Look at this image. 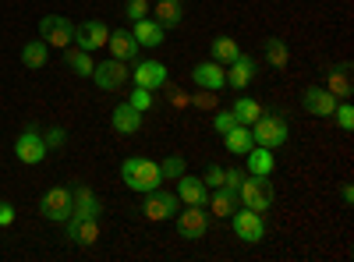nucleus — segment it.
I'll return each mask as SVG.
<instances>
[{"instance_id": "38", "label": "nucleus", "mask_w": 354, "mask_h": 262, "mask_svg": "<svg viewBox=\"0 0 354 262\" xmlns=\"http://www.w3.org/2000/svg\"><path fill=\"white\" fill-rule=\"evenodd\" d=\"M43 142H46V149H57V145L68 142V131L64 128H50V131H43Z\"/></svg>"}, {"instance_id": "39", "label": "nucleus", "mask_w": 354, "mask_h": 262, "mask_svg": "<svg viewBox=\"0 0 354 262\" xmlns=\"http://www.w3.org/2000/svg\"><path fill=\"white\" fill-rule=\"evenodd\" d=\"M223 174H227V170L213 163L209 170H205V174H202V181H205V188H220V185H223Z\"/></svg>"}, {"instance_id": "31", "label": "nucleus", "mask_w": 354, "mask_h": 262, "mask_svg": "<svg viewBox=\"0 0 354 262\" xmlns=\"http://www.w3.org/2000/svg\"><path fill=\"white\" fill-rule=\"evenodd\" d=\"M287 61H290V50H287V43L283 39H266V64H270V68H287Z\"/></svg>"}, {"instance_id": "14", "label": "nucleus", "mask_w": 354, "mask_h": 262, "mask_svg": "<svg viewBox=\"0 0 354 262\" xmlns=\"http://www.w3.org/2000/svg\"><path fill=\"white\" fill-rule=\"evenodd\" d=\"M106 39H110V28L103 25V21H96V18H88V21H82V25H75V43L82 46V50H103L106 46Z\"/></svg>"}, {"instance_id": "24", "label": "nucleus", "mask_w": 354, "mask_h": 262, "mask_svg": "<svg viewBox=\"0 0 354 262\" xmlns=\"http://www.w3.org/2000/svg\"><path fill=\"white\" fill-rule=\"evenodd\" d=\"M223 138V149L230 153V156H245L252 145H255V138H252V128L248 124H234L227 135H220Z\"/></svg>"}, {"instance_id": "9", "label": "nucleus", "mask_w": 354, "mask_h": 262, "mask_svg": "<svg viewBox=\"0 0 354 262\" xmlns=\"http://www.w3.org/2000/svg\"><path fill=\"white\" fill-rule=\"evenodd\" d=\"M177 209H181V198H177V191H163V188L149 191V195H145V202H142L145 220H174Z\"/></svg>"}, {"instance_id": "8", "label": "nucleus", "mask_w": 354, "mask_h": 262, "mask_svg": "<svg viewBox=\"0 0 354 262\" xmlns=\"http://www.w3.org/2000/svg\"><path fill=\"white\" fill-rule=\"evenodd\" d=\"M39 36H43L46 46H61V50H68V46L75 43V21L64 18V15H46V18L39 21Z\"/></svg>"}, {"instance_id": "18", "label": "nucleus", "mask_w": 354, "mask_h": 262, "mask_svg": "<svg viewBox=\"0 0 354 262\" xmlns=\"http://www.w3.org/2000/svg\"><path fill=\"white\" fill-rule=\"evenodd\" d=\"M64 223H68V234H64V238H68L71 245H85V248H88V245H96V241L103 238L100 220H75V216H68Z\"/></svg>"}, {"instance_id": "41", "label": "nucleus", "mask_w": 354, "mask_h": 262, "mask_svg": "<svg viewBox=\"0 0 354 262\" xmlns=\"http://www.w3.org/2000/svg\"><path fill=\"white\" fill-rule=\"evenodd\" d=\"M340 202H344L347 209L354 206V188H351V185H344V188H340Z\"/></svg>"}, {"instance_id": "3", "label": "nucleus", "mask_w": 354, "mask_h": 262, "mask_svg": "<svg viewBox=\"0 0 354 262\" xmlns=\"http://www.w3.org/2000/svg\"><path fill=\"white\" fill-rule=\"evenodd\" d=\"M287 135H290V128H287V121L280 118V113H259V121L252 124L255 145H266V149H273V153L287 142Z\"/></svg>"}, {"instance_id": "1", "label": "nucleus", "mask_w": 354, "mask_h": 262, "mask_svg": "<svg viewBox=\"0 0 354 262\" xmlns=\"http://www.w3.org/2000/svg\"><path fill=\"white\" fill-rule=\"evenodd\" d=\"M121 181L138 191V195H149L156 188H163V174H160V163L156 160H145V156H128L121 163Z\"/></svg>"}, {"instance_id": "26", "label": "nucleus", "mask_w": 354, "mask_h": 262, "mask_svg": "<svg viewBox=\"0 0 354 262\" xmlns=\"http://www.w3.org/2000/svg\"><path fill=\"white\" fill-rule=\"evenodd\" d=\"M163 28H177L185 21V0H156V8H149Z\"/></svg>"}, {"instance_id": "40", "label": "nucleus", "mask_w": 354, "mask_h": 262, "mask_svg": "<svg viewBox=\"0 0 354 262\" xmlns=\"http://www.w3.org/2000/svg\"><path fill=\"white\" fill-rule=\"evenodd\" d=\"M15 223V206L11 202H0V227H11Z\"/></svg>"}, {"instance_id": "37", "label": "nucleus", "mask_w": 354, "mask_h": 262, "mask_svg": "<svg viewBox=\"0 0 354 262\" xmlns=\"http://www.w3.org/2000/svg\"><path fill=\"white\" fill-rule=\"evenodd\" d=\"M245 178H248V170H238V167H230V170L223 174V188H234V191H238Z\"/></svg>"}, {"instance_id": "21", "label": "nucleus", "mask_w": 354, "mask_h": 262, "mask_svg": "<svg viewBox=\"0 0 354 262\" xmlns=\"http://www.w3.org/2000/svg\"><path fill=\"white\" fill-rule=\"evenodd\" d=\"M241 206V198H238V191H234V188H209V198H205V209H213V216H230L234 209H238Z\"/></svg>"}, {"instance_id": "10", "label": "nucleus", "mask_w": 354, "mask_h": 262, "mask_svg": "<svg viewBox=\"0 0 354 262\" xmlns=\"http://www.w3.org/2000/svg\"><path fill=\"white\" fill-rule=\"evenodd\" d=\"M39 213H43L50 223H64V220L71 216V188H64V185L50 188V191L39 198Z\"/></svg>"}, {"instance_id": "6", "label": "nucleus", "mask_w": 354, "mask_h": 262, "mask_svg": "<svg viewBox=\"0 0 354 262\" xmlns=\"http://www.w3.org/2000/svg\"><path fill=\"white\" fill-rule=\"evenodd\" d=\"M88 78H93L103 93H117V89H124V85H128L131 68L124 61H117V57H106V61H100L93 68V75H88Z\"/></svg>"}, {"instance_id": "2", "label": "nucleus", "mask_w": 354, "mask_h": 262, "mask_svg": "<svg viewBox=\"0 0 354 262\" xmlns=\"http://www.w3.org/2000/svg\"><path fill=\"white\" fill-rule=\"evenodd\" d=\"M238 198H241L245 209H255V213L266 216L273 209V202H277V191H273L270 178H255V174H248V178L241 181V188H238Z\"/></svg>"}, {"instance_id": "16", "label": "nucleus", "mask_w": 354, "mask_h": 262, "mask_svg": "<svg viewBox=\"0 0 354 262\" xmlns=\"http://www.w3.org/2000/svg\"><path fill=\"white\" fill-rule=\"evenodd\" d=\"M177 198H181V206H205V198H209V188H205L202 178H195V174H181L177 178Z\"/></svg>"}, {"instance_id": "13", "label": "nucleus", "mask_w": 354, "mask_h": 262, "mask_svg": "<svg viewBox=\"0 0 354 262\" xmlns=\"http://www.w3.org/2000/svg\"><path fill=\"white\" fill-rule=\"evenodd\" d=\"M192 82L198 85L202 93H220L223 85H227V68L216 64L213 57H209V61H202V64L192 68Z\"/></svg>"}, {"instance_id": "33", "label": "nucleus", "mask_w": 354, "mask_h": 262, "mask_svg": "<svg viewBox=\"0 0 354 262\" xmlns=\"http://www.w3.org/2000/svg\"><path fill=\"white\" fill-rule=\"evenodd\" d=\"M333 121H337L340 131H351V128H354V106H351V100H340V103H337Z\"/></svg>"}, {"instance_id": "20", "label": "nucleus", "mask_w": 354, "mask_h": 262, "mask_svg": "<svg viewBox=\"0 0 354 262\" xmlns=\"http://www.w3.org/2000/svg\"><path fill=\"white\" fill-rule=\"evenodd\" d=\"M163 32H167V28H163L156 18H138V21H135V28H131L135 43H138V46H145V50L163 46Z\"/></svg>"}, {"instance_id": "4", "label": "nucleus", "mask_w": 354, "mask_h": 262, "mask_svg": "<svg viewBox=\"0 0 354 262\" xmlns=\"http://www.w3.org/2000/svg\"><path fill=\"white\" fill-rule=\"evenodd\" d=\"M230 227H234V238L245 241V245H259V241H266V216L255 213V209L238 206V209L230 213Z\"/></svg>"}, {"instance_id": "28", "label": "nucleus", "mask_w": 354, "mask_h": 262, "mask_svg": "<svg viewBox=\"0 0 354 262\" xmlns=\"http://www.w3.org/2000/svg\"><path fill=\"white\" fill-rule=\"evenodd\" d=\"M230 113H234V121L238 124H255L259 121V113H262V106H259V100H252V96H238L234 100V106H230Z\"/></svg>"}, {"instance_id": "12", "label": "nucleus", "mask_w": 354, "mask_h": 262, "mask_svg": "<svg viewBox=\"0 0 354 262\" xmlns=\"http://www.w3.org/2000/svg\"><path fill=\"white\" fill-rule=\"evenodd\" d=\"M71 216L75 220H100L103 216V202L96 198V191L88 185H75L71 188Z\"/></svg>"}, {"instance_id": "17", "label": "nucleus", "mask_w": 354, "mask_h": 262, "mask_svg": "<svg viewBox=\"0 0 354 262\" xmlns=\"http://www.w3.org/2000/svg\"><path fill=\"white\" fill-rule=\"evenodd\" d=\"M255 75H259L255 61H252L248 53H238V57H234V61H230V71H227V85H230V89H238V93H245L248 85L255 82Z\"/></svg>"}, {"instance_id": "30", "label": "nucleus", "mask_w": 354, "mask_h": 262, "mask_svg": "<svg viewBox=\"0 0 354 262\" xmlns=\"http://www.w3.org/2000/svg\"><path fill=\"white\" fill-rule=\"evenodd\" d=\"M209 53H213V61H216V64H223V68H227V64L234 61V57L241 53V46H238V39H230V36H216V39H213V46H209Z\"/></svg>"}, {"instance_id": "19", "label": "nucleus", "mask_w": 354, "mask_h": 262, "mask_svg": "<svg viewBox=\"0 0 354 262\" xmlns=\"http://www.w3.org/2000/svg\"><path fill=\"white\" fill-rule=\"evenodd\" d=\"M135 85H142V89H163L167 85V64L160 61H138L135 64Z\"/></svg>"}, {"instance_id": "27", "label": "nucleus", "mask_w": 354, "mask_h": 262, "mask_svg": "<svg viewBox=\"0 0 354 262\" xmlns=\"http://www.w3.org/2000/svg\"><path fill=\"white\" fill-rule=\"evenodd\" d=\"M64 64L78 75V78H88L93 75V68H96V61L88 57V50H82V46H68L64 50Z\"/></svg>"}, {"instance_id": "35", "label": "nucleus", "mask_w": 354, "mask_h": 262, "mask_svg": "<svg viewBox=\"0 0 354 262\" xmlns=\"http://www.w3.org/2000/svg\"><path fill=\"white\" fill-rule=\"evenodd\" d=\"M124 15H128V21L149 18V0H128V4H124Z\"/></svg>"}, {"instance_id": "23", "label": "nucleus", "mask_w": 354, "mask_h": 262, "mask_svg": "<svg viewBox=\"0 0 354 262\" xmlns=\"http://www.w3.org/2000/svg\"><path fill=\"white\" fill-rule=\"evenodd\" d=\"M326 89H330L337 100H351V96H354V75H351V64H337V68H330V75H326Z\"/></svg>"}, {"instance_id": "29", "label": "nucleus", "mask_w": 354, "mask_h": 262, "mask_svg": "<svg viewBox=\"0 0 354 262\" xmlns=\"http://www.w3.org/2000/svg\"><path fill=\"white\" fill-rule=\"evenodd\" d=\"M46 61H50V46L43 39H32V43L21 46V64L25 68H46Z\"/></svg>"}, {"instance_id": "25", "label": "nucleus", "mask_w": 354, "mask_h": 262, "mask_svg": "<svg viewBox=\"0 0 354 262\" xmlns=\"http://www.w3.org/2000/svg\"><path fill=\"white\" fill-rule=\"evenodd\" d=\"M245 156H248V174H255V178H270L273 167H277L273 149H266V145H252Z\"/></svg>"}, {"instance_id": "32", "label": "nucleus", "mask_w": 354, "mask_h": 262, "mask_svg": "<svg viewBox=\"0 0 354 262\" xmlns=\"http://www.w3.org/2000/svg\"><path fill=\"white\" fill-rule=\"evenodd\" d=\"M188 167H185V156H167L163 163H160V174H163V181H177L185 174Z\"/></svg>"}, {"instance_id": "22", "label": "nucleus", "mask_w": 354, "mask_h": 262, "mask_svg": "<svg viewBox=\"0 0 354 262\" xmlns=\"http://www.w3.org/2000/svg\"><path fill=\"white\" fill-rule=\"evenodd\" d=\"M110 124H113L117 135H138V128H142V113H138L131 103H121V106H113Z\"/></svg>"}, {"instance_id": "5", "label": "nucleus", "mask_w": 354, "mask_h": 262, "mask_svg": "<svg viewBox=\"0 0 354 262\" xmlns=\"http://www.w3.org/2000/svg\"><path fill=\"white\" fill-rule=\"evenodd\" d=\"M46 142H43V128L39 124H28L18 138H15V156H18V163H25V167H36V163H43L46 160Z\"/></svg>"}, {"instance_id": "36", "label": "nucleus", "mask_w": 354, "mask_h": 262, "mask_svg": "<svg viewBox=\"0 0 354 262\" xmlns=\"http://www.w3.org/2000/svg\"><path fill=\"white\" fill-rule=\"evenodd\" d=\"M234 124H238V121H234V113H230V110H220V113H213V131H216V135H227Z\"/></svg>"}, {"instance_id": "34", "label": "nucleus", "mask_w": 354, "mask_h": 262, "mask_svg": "<svg viewBox=\"0 0 354 262\" xmlns=\"http://www.w3.org/2000/svg\"><path fill=\"white\" fill-rule=\"evenodd\" d=\"M128 103H131L138 113L153 110V89H142V85H135V89H131V96H128Z\"/></svg>"}, {"instance_id": "15", "label": "nucleus", "mask_w": 354, "mask_h": 262, "mask_svg": "<svg viewBox=\"0 0 354 262\" xmlns=\"http://www.w3.org/2000/svg\"><path fill=\"white\" fill-rule=\"evenodd\" d=\"M106 50H110V57H117V61L131 64V61H138V50H142V46L135 43L131 28H113L110 39H106Z\"/></svg>"}, {"instance_id": "7", "label": "nucleus", "mask_w": 354, "mask_h": 262, "mask_svg": "<svg viewBox=\"0 0 354 262\" xmlns=\"http://www.w3.org/2000/svg\"><path fill=\"white\" fill-rule=\"evenodd\" d=\"M174 223H177V234H181L185 241H202L205 234H209V213H205V206L177 209Z\"/></svg>"}, {"instance_id": "11", "label": "nucleus", "mask_w": 354, "mask_h": 262, "mask_svg": "<svg viewBox=\"0 0 354 262\" xmlns=\"http://www.w3.org/2000/svg\"><path fill=\"white\" fill-rule=\"evenodd\" d=\"M337 103L340 100L326 89V85H308V89L301 93V106H305V113H312V118H333Z\"/></svg>"}]
</instances>
